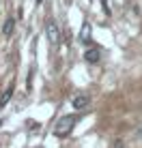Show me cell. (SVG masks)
I'll return each instance as SVG.
<instances>
[{"mask_svg":"<svg viewBox=\"0 0 142 148\" xmlns=\"http://www.w3.org/2000/svg\"><path fill=\"white\" fill-rule=\"evenodd\" d=\"M73 125H75V116H73V114L63 116V118H60L56 125H54V135H58V137L69 135V133H71V129H73Z\"/></svg>","mask_w":142,"mask_h":148,"instance_id":"6da1fadb","label":"cell"},{"mask_svg":"<svg viewBox=\"0 0 142 148\" xmlns=\"http://www.w3.org/2000/svg\"><path fill=\"white\" fill-rule=\"evenodd\" d=\"M45 34H48L50 45H52V47H58V43H60V32H58V26H56V22H54V19H48V22H45Z\"/></svg>","mask_w":142,"mask_h":148,"instance_id":"7a4b0ae2","label":"cell"},{"mask_svg":"<svg viewBox=\"0 0 142 148\" xmlns=\"http://www.w3.org/2000/svg\"><path fill=\"white\" fill-rule=\"evenodd\" d=\"M88 103H90V99H88L86 95L73 97V108H75V110H86V108H88Z\"/></svg>","mask_w":142,"mask_h":148,"instance_id":"3957f363","label":"cell"},{"mask_svg":"<svg viewBox=\"0 0 142 148\" xmlns=\"http://www.w3.org/2000/svg\"><path fill=\"white\" fill-rule=\"evenodd\" d=\"M99 49L97 47H90V49H86V52H84V60H86V62H90V64H95V62H97V60H99Z\"/></svg>","mask_w":142,"mask_h":148,"instance_id":"277c9868","label":"cell"},{"mask_svg":"<svg viewBox=\"0 0 142 148\" xmlns=\"http://www.w3.org/2000/svg\"><path fill=\"white\" fill-rule=\"evenodd\" d=\"M80 41H82V43H90V24L84 22L82 30H80Z\"/></svg>","mask_w":142,"mask_h":148,"instance_id":"5b68a950","label":"cell"},{"mask_svg":"<svg viewBox=\"0 0 142 148\" xmlns=\"http://www.w3.org/2000/svg\"><path fill=\"white\" fill-rule=\"evenodd\" d=\"M13 28H15V19L9 17L7 22H4V26H2V34H4V37H11V34H13Z\"/></svg>","mask_w":142,"mask_h":148,"instance_id":"8992f818","label":"cell"},{"mask_svg":"<svg viewBox=\"0 0 142 148\" xmlns=\"http://www.w3.org/2000/svg\"><path fill=\"white\" fill-rule=\"evenodd\" d=\"M11 97H13V88H7V90L2 92V97H0V108H4V105L11 101Z\"/></svg>","mask_w":142,"mask_h":148,"instance_id":"52a82bcc","label":"cell"},{"mask_svg":"<svg viewBox=\"0 0 142 148\" xmlns=\"http://www.w3.org/2000/svg\"><path fill=\"white\" fill-rule=\"evenodd\" d=\"M112 148H125L123 140H114V142H112Z\"/></svg>","mask_w":142,"mask_h":148,"instance_id":"ba28073f","label":"cell"},{"mask_svg":"<svg viewBox=\"0 0 142 148\" xmlns=\"http://www.w3.org/2000/svg\"><path fill=\"white\" fill-rule=\"evenodd\" d=\"M28 127H30V129H34V131H37V129H39V122H37V120H28Z\"/></svg>","mask_w":142,"mask_h":148,"instance_id":"9c48e42d","label":"cell"},{"mask_svg":"<svg viewBox=\"0 0 142 148\" xmlns=\"http://www.w3.org/2000/svg\"><path fill=\"white\" fill-rule=\"evenodd\" d=\"M136 137H138V140H142V127H140L138 131H136Z\"/></svg>","mask_w":142,"mask_h":148,"instance_id":"30bf717a","label":"cell"}]
</instances>
